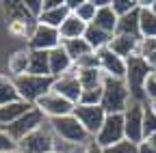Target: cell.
I'll use <instances>...</instances> for the list:
<instances>
[{
  "instance_id": "21",
  "label": "cell",
  "mask_w": 156,
  "mask_h": 153,
  "mask_svg": "<svg viewBox=\"0 0 156 153\" xmlns=\"http://www.w3.org/2000/svg\"><path fill=\"white\" fill-rule=\"evenodd\" d=\"M28 75H41V78H52V75H50V56H48V52H35V50H30Z\"/></svg>"
},
{
  "instance_id": "8",
  "label": "cell",
  "mask_w": 156,
  "mask_h": 153,
  "mask_svg": "<svg viewBox=\"0 0 156 153\" xmlns=\"http://www.w3.org/2000/svg\"><path fill=\"white\" fill-rule=\"evenodd\" d=\"M46 123H48V119H46L37 108H33V110H28V112L24 114V117H20L15 123H11L9 127H5V131L9 134L15 142H20L22 138H26L28 134H33L35 129L44 127Z\"/></svg>"
},
{
  "instance_id": "2",
  "label": "cell",
  "mask_w": 156,
  "mask_h": 153,
  "mask_svg": "<svg viewBox=\"0 0 156 153\" xmlns=\"http://www.w3.org/2000/svg\"><path fill=\"white\" fill-rule=\"evenodd\" d=\"M130 93L124 80H111L104 78L102 84V108L106 114H124L126 108L130 106Z\"/></svg>"
},
{
  "instance_id": "19",
  "label": "cell",
  "mask_w": 156,
  "mask_h": 153,
  "mask_svg": "<svg viewBox=\"0 0 156 153\" xmlns=\"http://www.w3.org/2000/svg\"><path fill=\"white\" fill-rule=\"evenodd\" d=\"M85 32H87V24H85L83 20H78L74 13H69L67 20L61 24V28H58L61 43H63V41H72V39H83Z\"/></svg>"
},
{
  "instance_id": "42",
  "label": "cell",
  "mask_w": 156,
  "mask_h": 153,
  "mask_svg": "<svg viewBox=\"0 0 156 153\" xmlns=\"http://www.w3.org/2000/svg\"><path fill=\"white\" fill-rule=\"evenodd\" d=\"M145 142H150V145L156 147V134H154V136H150V138H145Z\"/></svg>"
},
{
  "instance_id": "31",
  "label": "cell",
  "mask_w": 156,
  "mask_h": 153,
  "mask_svg": "<svg viewBox=\"0 0 156 153\" xmlns=\"http://www.w3.org/2000/svg\"><path fill=\"white\" fill-rule=\"evenodd\" d=\"M156 134V114L154 110L150 108V101L145 104V110H143V140L154 136Z\"/></svg>"
},
{
  "instance_id": "37",
  "label": "cell",
  "mask_w": 156,
  "mask_h": 153,
  "mask_svg": "<svg viewBox=\"0 0 156 153\" xmlns=\"http://www.w3.org/2000/svg\"><path fill=\"white\" fill-rule=\"evenodd\" d=\"M143 93H145V99L147 101H156V73L152 71L145 80V86H143Z\"/></svg>"
},
{
  "instance_id": "35",
  "label": "cell",
  "mask_w": 156,
  "mask_h": 153,
  "mask_svg": "<svg viewBox=\"0 0 156 153\" xmlns=\"http://www.w3.org/2000/svg\"><path fill=\"white\" fill-rule=\"evenodd\" d=\"M104 153H139V145H134L130 140H122V142H117V145L106 147Z\"/></svg>"
},
{
  "instance_id": "30",
  "label": "cell",
  "mask_w": 156,
  "mask_h": 153,
  "mask_svg": "<svg viewBox=\"0 0 156 153\" xmlns=\"http://www.w3.org/2000/svg\"><path fill=\"white\" fill-rule=\"evenodd\" d=\"M95 11H98V9H95V5H93V0H80V5H78L72 13L78 17V20H83V22L89 26V24L95 20Z\"/></svg>"
},
{
  "instance_id": "43",
  "label": "cell",
  "mask_w": 156,
  "mask_h": 153,
  "mask_svg": "<svg viewBox=\"0 0 156 153\" xmlns=\"http://www.w3.org/2000/svg\"><path fill=\"white\" fill-rule=\"evenodd\" d=\"M150 11L156 15V0H152V2H150Z\"/></svg>"
},
{
  "instance_id": "3",
  "label": "cell",
  "mask_w": 156,
  "mask_h": 153,
  "mask_svg": "<svg viewBox=\"0 0 156 153\" xmlns=\"http://www.w3.org/2000/svg\"><path fill=\"white\" fill-rule=\"evenodd\" d=\"M150 73H152V69L145 65L143 58H139V56L128 58V71H126L124 82H126V86H128V93H130V99H132V101L147 104L145 93H143V86H145V80H147Z\"/></svg>"
},
{
  "instance_id": "40",
  "label": "cell",
  "mask_w": 156,
  "mask_h": 153,
  "mask_svg": "<svg viewBox=\"0 0 156 153\" xmlns=\"http://www.w3.org/2000/svg\"><path fill=\"white\" fill-rule=\"evenodd\" d=\"M139 153H156V147H154V145H150V142H145V140H143V142H141V145H139Z\"/></svg>"
},
{
  "instance_id": "39",
  "label": "cell",
  "mask_w": 156,
  "mask_h": 153,
  "mask_svg": "<svg viewBox=\"0 0 156 153\" xmlns=\"http://www.w3.org/2000/svg\"><path fill=\"white\" fill-rule=\"evenodd\" d=\"M83 153H104V149H102L100 145H98V142L91 138V140H89V142L83 147Z\"/></svg>"
},
{
  "instance_id": "36",
  "label": "cell",
  "mask_w": 156,
  "mask_h": 153,
  "mask_svg": "<svg viewBox=\"0 0 156 153\" xmlns=\"http://www.w3.org/2000/svg\"><path fill=\"white\" fill-rule=\"evenodd\" d=\"M24 7H26L28 15L37 22V20H39V15L44 13V0H24Z\"/></svg>"
},
{
  "instance_id": "16",
  "label": "cell",
  "mask_w": 156,
  "mask_h": 153,
  "mask_svg": "<svg viewBox=\"0 0 156 153\" xmlns=\"http://www.w3.org/2000/svg\"><path fill=\"white\" fill-rule=\"evenodd\" d=\"M48 56H50V75H52V78L67 75L74 69V61L67 56V52L63 50V45H58L52 52H48Z\"/></svg>"
},
{
  "instance_id": "41",
  "label": "cell",
  "mask_w": 156,
  "mask_h": 153,
  "mask_svg": "<svg viewBox=\"0 0 156 153\" xmlns=\"http://www.w3.org/2000/svg\"><path fill=\"white\" fill-rule=\"evenodd\" d=\"M63 0H44V11H52V9H56L58 5H61Z\"/></svg>"
},
{
  "instance_id": "13",
  "label": "cell",
  "mask_w": 156,
  "mask_h": 153,
  "mask_svg": "<svg viewBox=\"0 0 156 153\" xmlns=\"http://www.w3.org/2000/svg\"><path fill=\"white\" fill-rule=\"evenodd\" d=\"M50 91L58 93L61 97H65L67 101H72L74 106H78V101H80V95H83V86H80V82H78V69L74 67L67 75L54 78Z\"/></svg>"
},
{
  "instance_id": "15",
  "label": "cell",
  "mask_w": 156,
  "mask_h": 153,
  "mask_svg": "<svg viewBox=\"0 0 156 153\" xmlns=\"http://www.w3.org/2000/svg\"><path fill=\"white\" fill-rule=\"evenodd\" d=\"M28 63H30V48H20L15 50L9 61H7V69H9V78H22V75L28 73Z\"/></svg>"
},
{
  "instance_id": "46",
  "label": "cell",
  "mask_w": 156,
  "mask_h": 153,
  "mask_svg": "<svg viewBox=\"0 0 156 153\" xmlns=\"http://www.w3.org/2000/svg\"><path fill=\"white\" fill-rule=\"evenodd\" d=\"M50 153H61V151H58V149H54V151H50Z\"/></svg>"
},
{
  "instance_id": "6",
  "label": "cell",
  "mask_w": 156,
  "mask_h": 153,
  "mask_svg": "<svg viewBox=\"0 0 156 153\" xmlns=\"http://www.w3.org/2000/svg\"><path fill=\"white\" fill-rule=\"evenodd\" d=\"M35 108L41 112L48 121H52V119H61V117H67V114H72L76 106H74L72 101H67L65 97H61L58 93L48 91L44 97H39V99L35 101Z\"/></svg>"
},
{
  "instance_id": "22",
  "label": "cell",
  "mask_w": 156,
  "mask_h": 153,
  "mask_svg": "<svg viewBox=\"0 0 156 153\" xmlns=\"http://www.w3.org/2000/svg\"><path fill=\"white\" fill-rule=\"evenodd\" d=\"M13 101H20V93L15 88V82L7 73H0V108L7 104H13Z\"/></svg>"
},
{
  "instance_id": "23",
  "label": "cell",
  "mask_w": 156,
  "mask_h": 153,
  "mask_svg": "<svg viewBox=\"0 0 156 153\" xmlns=\"http://www.w3.org/2000/svg\"><path fill=\"white\" fill-rule=\"evenodd\" d=\"M139 35L141 39H156V15L150 9H139Z\"/></svg>"
},
{
  "instance_id": "32",
  "label": "cell",
  "mask_w": 156,
  "mask_h": 153,
  "mask_svg": "<svg viewBox=\"0 0 156 153\" xmlns=\"http://www.w3.org/2000/svg\"><path fill=\"white\" fill-rule=\"evenodd\" d=\"M111 7L119 17H124V15L139 9V2H136V0H111Z\"/></svg>"
},
{
  "instance_id": "9",
  "label": "cell",
  "mask_w": 156,
  "mask_h": 153,
  "mask_svg": "<svg viewBox=\"0 0 156 153\" xmlns=\"http://www.w3.org/2000/svg\"><path fill=\"white\" fill-rule=\"evenodd\" d=\"M72 114L80 121V125L87 129V134L91 138H95L98 134H100V129L106 121V112H104L102 106H80L78 104Z\"/></svg>"
},
{
  "instance_id": "20",
  "label": "cell",
  "mask_w": 156,
  "mask_h": 153,
  "mask_svg": "<svg viewBox=\"0 0 156 153\" xmlns=\"http://www.w3.org/2000/svg\"><path fill=\"white\" fill-rule=\"evenodd\" d=\"M72 11L67 9V5H65V0L61 5H58L56 9H52V11H44L41 15H39V20H37V24H44V26H50V28H61V24L67 20V15H69Z\"/></svg>"
},
{
  "instance_id": "28",
  "label": "cell",
  "mask_w": 156,
  "mask_h": 153,
  "mask_svg": "<svg viewBox=\"0 0 156 153\" xmlns=\"http://www.w3.org/2000/svg\"><path fill=\"white\" fill-rule=\"evenodd\" d=\"M35 24H37V22H20V20H9L7 30H9V35L13 37V39H24V41L28 43V39H30V35H33Z\"/></svg>"
},
{
  "instance_id": "4",
  "label": "cell",
  "mask_w": 156,
  "mask_h": 153,
  "mask_svg": "<svg viewBox=\"0 0 156 153\" xmlns=\"http://www.w3.org/2000/svg\"><path fill=\"white\" fill-rule=\"evenodd\" d=\"M15 88L20 93V99H24L28 104L35 106V101L39 97H44V95L52 88V82L54 78H41V75H22V78H15Z\"/></svg>"
},
{
  "instance_id": "25",
  "label": "cell",
  "mask_w": 156,
  "mask_h": 153,
  "mask_svg": "<svg viewBox=\"0 0 156 153\" xmlns=\"http://www.w3.org/2000/svg\"><path fill=\"white\" fill-rule=\"evenodd\" d=\"M78 82H80L83 91H91V88H100L104 84V73L100 69H85L78 71Z\"/></svg>"
},
{
  "instance_id": "10",
  "label": "cell",
  "mask_w": 156,
  "mask_h": 153,
  "mask_svg": "<svg viewBox=\"0 0 156 153\" xmlns=\"http://www.w3.org/2000/svg\"><path fill=\"white\" fill-rule=\"evenodd\" d=\"M93 140L102 149L126 140V136H124V114H106V121H104L100 134Z\"/></svg>"
},
{
  "instance_id": "24",
  "label": "cell",
  "mask_w": 156,
  "mask_h": 153,
  "mask_svg": "<svg viewBox=\"0 0 156 153\" xmlns=\"http://www.w3.org/2000/svg\"><path fill=\"white\" fill-rule=\"evenodd\" d=\"M115 35H130V37H141L139 35V9L119 17V24H117V32Z\"/></svg>"
},
{
  "instance_id": "44",
  "label": "cell",
  "mask_w": 156,
  "mask_h": 153,
  "mask_svg": "<svg viewBox=\"0 0 156 153\" xmlns=\"http://www.w3.org/2000/svg\"><path fill=\"white\" fill-rule=\"evenodd\" d=\"M150 108L154 110V114H156V101H150Z\"/></svg>"
},
{
  "instance_id": "14",
  "label": "cell",
  "mask_w": 156,
  "mask_h": 153,
  "mask_svg": "<svg viewBox=\"0 0 156 153\" xmlns=\"http://www.w3.org/2000/svg\"><path fill=\"white\" fill-rule=\"evenodd\" d=\"M139 41L141 37H130V35H113L111 41H108V50L117 56H122V58H132L136 56V50H139Z\"/></svg>"
},
{
  "instance_id": "29",
  "label": "cell",
  "mask_w": 156,
  "mask_h": 153,
  "mask_svg": "<svg viewBox=\"0 0 156 153\" xmlns=\"http://www.w3.org/2000/svg\"><path fill=\"white\" fill-rule=\"evenodd\" d=\"M63 45V50L67 52V56H69V58L76 63L78 58H80V56H85V54H89V52H93L91 50V45L85 41V37H83V39H72V41H63L61 43Z\"/></svg>"
},
{
  "instance_id": "11",
  "label": "cell",
  "mask_w": 156,
  "mask_h": 153,
  "mask_svg": "<svg viewBox=\"0 0 156 153\" xmlns=\"http://www.w3.org/2000/svg\"><path fill=\"white\" fill-rule=\"evenodd\" d=\"M26 45L30 50H35V52H52L54 48L61 45V35H58L56 28H50V26H44V24H35L33 35H30Z\"/></svg>"
},
{
  "instance_id": "1",
  "label": "cell",
  "mask_w": 156,
  "mask_h": 153,
  "mask_svg": "<svg viewBox=\"0 0 156 153\" xmlns=\"http://www.w3.org/2000/svg\"><path fill=\"white\" fill-rule=\"evenodd\" d=\"M48 125H50L54 138L58 142H65L72 147H85L91 140L87 129L80 125V121L74 114H67V117H61V119H52V121H48Z\"/></svg>"
},
{
  "instance_id": "26",
  "label": "cell",
  "mask_w": 156,
  "mask_h": 153,
  "mask_svg": "<svg viewBox=\"0 0 156 153\" xmlns=\"http://www.w3.org/2000/svg\"><path fill=\"white\" fill-rule=\"evenodd\" d=\"M85 41L91 45L93 52H98V50H102V48L108 45L111 35H106L104 30H100V28H95L93 24H89V26H87V32H85Z\"/></svg>"
},
{
  "instance_id": "27",
  "label": "cell",
  "mask_w": 156,
  "mask_h": 153,
  "mask_svg": "<svg viewBox=\"0 0 156 153\" xmlns=\"http://www.w3.org/2000/svg\"><path fill=\"white\" fill-rule=\"evenodd\" d=\"M136 56L145 61V65L156 73V39H141Z\"/></svg>"
},
{
  "instance_id": "17",
  "label": "cell",
  "mask_w": 156,
  "mask_h": 153,
  "mask_svg": "<svg viewBox=\"0 0 156 153\" xmlns=\"http://www.w3.org/2000/svg\"><path fill=\"white\" fill-rule=\"evenodd\" d=\"M33 108H35V106L28 104V101H24V99L2 106V108H0V129L9 127L11 123H15L20 117H24V114H26L28 110H33Z\"/></svg>"
},
{
  "instance_id": "45",
  "label": "cell",
  "mask_w": 156,
  "mask_h": 153,
  "mask_svg": "<svg viewBox=\"0 0 156 153\" xmlns=\"http://www.w3.org/2000/svg\"><path fill=\"white\" fill-rule=\"evenodd\" d=\"M5 153H22L20 149H13V151H5Z\"/></svg>"
},
{
  "instance_id": "12",
  "label": "cell",
  "mask_w": 156,
  "mask_h": 153,
  "mask_svg": "<svg viewBox=\"0 0 156 153\" xmlns=\"http://www.w3.org/2000/svg\"><path fill=\"white\" fill-rule=\"evenodd\" d=\"M95 54L100 58V71L104 73V78H111V80H124L126 78V71H128V61L126 58L113 54L108 48L98 50Z\"/></svg>"
},
{
  "instance_id": "38",
  "label": "cell",
  "mask_w": 156,
  "mask_h": 153,
  "mask_svg": "<svg viewBox=\"0 0 156 153\" xmlns=\"http://www.w3.org/2000/svg\"><path fill=\"white\" fill-rule=\"evenodd\" d=\"M13 149H17V142L9 136L5 129H0V153H5V151H13Z\"/></svg>"
},
{
  "instance_id": "5",
  "label": "cell",
  "mask_w": 156,
  "mask_h": 153,
  "mask_svg": "<svg viewBox=\"0 0 156 153\" xmlns=\"http://www.w3.org/2000/svg\"><path fill=\"white\" fill-rule=\"evenodd\" d=\"M17 149L22 153H50V151L56 149V138H54L50 125L46 123L44 127L35 129L33 134H28L26 138L20 140Z\"/></svg>"
},
{
  "instance_id": "47",
  "label": "cell",
  "mask_w": 156,
  "mask_h": 153,
  "mask_svg": "<svg viewBox=\"0 0 156 153\" xmlns=\"http://www.w3.org/2000/svg\"><path fill=\"white\" fill-rule=\"evenodd\" d=\"M80 153H83V151H80Z\"/></svg>"
},
{
  "instance_id": "33",
  "label": "cell",
  "mask_w": 156,
  "mask_h": 153,
  "mask_svg": "<svg viewBox=\"0 0 156 153\" xmlns=\"http://www.w3.org/2000/svg\"><path fill=\"white\" fill-rule=\"evenodd\" d=\"M74 67H76L78 71H85V69H100V58H98L95 52H89V54L80 56V58L74 63Z\"/></svg>"
},
{
  "instance_id": "18",
  "label": "cell",
  "mask_w": 156,
  "mask_h": 153,
  "mask_svg": "<svg viewBox=\"0 0 156 153\" xmlns=\"http://www.w3.org/2000/svg\"><path fill=\"white\" fill-rule=\"evenodd\" d=\"M95 28H100V30H104L106 35H115L117 32V24H119V15H117L115 11H113V7L111 5H106V7H102V9H98L95 11V20L91 22Z\"/></svg>"
},
{
  "instance_id": "34",
  "label": "cell",
  "mask_w": 156,
  "mask_h": 153,
  "mask_svg": "<svg viewBox=\"0 0 156 153\" xmlns=\"http://www.w3.org/2000/svg\"><path fill=\"white\" fill-rule=\"evenodd\" d=\"M78 104L80 106H100L102 104V86L100 88H91V91H83Z\"/></svg>"
},
{
  "instance_id": "7",
  "label": "cell",
  "mask_w": 156,
  "mask_h": 153,
  "mask_svg": "<svg viewBox=\"0 0 156 153\" xmlns=\"http://www.w3.org/2000/svg\"><path fill=\"white\" fill-rule=\"evenodd\" d=\"M143 110H145V104L130 101V106L124 112V136L134 145L143 142Z\"/></svg>"
}]
</instances>
